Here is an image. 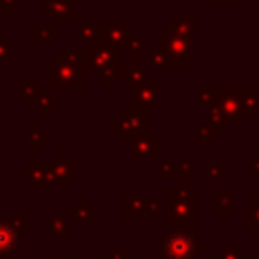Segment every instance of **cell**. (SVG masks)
I'll list each match as a JSON object with an SVG mask.
<instances>
[{
  "label": "cell",
  "mask_w": 259,
  "mask_h": 259,
  "mask_svg": "<svg viewBox=\"0 0 259 259\" xmlns=\"http://www.w3.org/2000/svg\"><path fill=\"white\" fill-rule=\"evenodd\" d=\"M28 233V217L0 219V259H12L20 237Z\"/></svg>",
  "instance_id": "8992f818"
},
{
  "label": "cell",
  "mask_w": 259,
  "mask_h": 259,
  "mask_svg": "<svg viewBox=\"0 0 259 259\" xmlns=\"http://www.w3.org/2000/svg\"><path fill=\"white\" fill-rule=\"evenodd\" d=\"M194 176H196V170H194L192 160L178 162V166H176V176H174V180L178 182V186H186L188 180H192Z\"/></svg>",
  "instance_id": "83f0119b"
},
{
  "label": "cell",
  "mask_w": 259,
  "mask_h": 259,
  "mask_svg": "<svg viewBox=\"0 0 259 259\" xmlns=\"http://www.w3.org/2000/svg\"><path fill=\"white\" fill-rule=\"evenodd\" d=\"M243 115H259V87H239Z\"/></svg>",
  "instance_id": "ac0fdd59"
},
{
  "label": "cell",
  "mask_w": 259,
  "mask_h": 259,
  "mask_svg": "<svg viewBox=\"0 0 259 259\" xmlns=\"http://www.w3.org/2000/svg\"><path fill=\"white\" fill-rule=\"evenodd\" d=\"M204 109H206V123L210 125V130L214 132V136H221L225 132V123H227L225 115L221 113V109L217 107V103L214 105H208Z\"/></svg>",
  "instance_id": "484cf974"
},
{
  "label": "cell",
  "mask_w": 259,
  "mask_h": 259,
  "mask_svg": "<svg viewBox=\"0 0 259 259\" xmlns=\"http://www.w3.org/2000/svg\"><path fill=\"white\" fill-rule=\"evenodd\" d=\"M162 206H168V227H182L194 231V206H196V190L190 186H174L160 198Z\"/></svg>",
  "instance_id": "7a4b0ae2"
},
{
  "label": "cell",
  "mask_w": 259,
  "mask_h": 259,
  "mask_svg": "<svg viewBox=\"0 0 259 259\" xmlns=\"http://www.w3.org/2000/svg\"><path fill=\"white\" fill-rule=\"evenodd\" d=\"M214 200H217V206H214V214L217 217H229L231 214V208H233V190L231 188H214Z\"/></svg>",
  "instance_id": "7402d4cb"
},
{
  "label": "cell",
  "mask_w": 259,
  "mask_h": 259,
  "mask_svg": "<svg viewBox=\"0 0 259 259\" xmlns=\"http://www.w3.org/2000/svg\"><path fill=\"white\" fill-rule=\"evenodd\" d=\"M2 148L4 146H2V136H0V160H2Z\"/></svg>",
  "instance_id": "f6af8a7d"
},
{
  "label": "cell",
  "mask_w": 259,
  "mask_h": 259,
  "mask_svg": "<svg viewBox=\"0 0 259 259\" xmlns=\"http://www.w3.org/2000/svg\"><path fill=\"white\" fill-rule=\"evenodd\" d=\"M10 10H12V6L6 0H0V12H10Z\"/></svg>",
  "instance_id": "60d3db41"
},
{
  "label": "cell",
  "mask_w": 259,
  "mask_h": 259,
  "mask_svg": "<svg viewBox=\"0 0 259 259\" xmlns=\"http://www.w3.org/2000/svg\"><path fill=\"white\" fill-rule=\"evenodd\" d=\"M249 160H251V170H249V176L251 180H259V152H249Z\"/></svg>",
  "instance_id": "ab89813d"
},
{
  "label": "cell",
  "mask_w": 259,
  "mask_h": 259,
  "mask_svg": "<svg viewBox=\"0 0 259 259\" xmlns=\"http://www.w3.org/2000/svg\"><path fill=\"white\" fill-rule=\"evenodd\" d=\"M6 2H8L10 6H12V4H20V0H6Z\"/></svg>",
  "instance_id": "ee69618b"
},
{
  "label": "cell",
  "mask_w": 259,
  "mask_h": 259,
  "mask_svg": "<svg viewBox=\"0 0 259 259\" xmlns=\"http://www.w3.org/2000/svg\"><path fill=\"white\" fill-rule=\"evenodd\" d=\"M59 259H77L75 255H59Z\"/></svg>",
  "instance_id": "7bdbcfd3"
},
{
  "label": "cell",
  "mask_w": 259,
  "mask_h": 259,
  "mask_svg": "<svg viewBox=\"0 0 259 259\" xmlns=\"http://www.w3.org/2000/svg\"><path fill=\"white\" fill-rule=\"evenodd\" d=\"M148 67L152 71H184L188 67L186 61L176 59L160 49H150L148 53Z\"/></svg>",
  "instance_id": "4fadbf2b"
},
{
  "label": "cell",
  "mask_w": 259,
  "mask_h": 259,
  "mask_svg": "<svg viewBox=\"0 0 259 259\" xmlns=\"http://www.w3.org/2000/svg\"><path fill=\"white\" fill-rule=\"evenodd\" d=\"M75 4L77 0H38V12L45 14L51 22H75Z\"/></svg>",
  "instance_id": "ba28073f"
},
{
  "label": "cell",
  "mask_w": 259,
  "mask_h": 259,
  "mask_svg": "<svg viewBox=\"0 0 259 259\" xmlns=\"http://www.w3.org/2000/svg\"><path fill=\"white\" fill-rule=\"evenodd\" d=\"M111 132L117 134L123 144H132L136 138L150 132V109L140 105H123L119 113L111 117Z\"/></svg>",
  "instance_id": "3957f363"
},
{
  "label": "cell",
  "mask_w": 259,
  "mask_h": 259,
  "mask_svg": "<svg viewBox=\"0 0 259 259\" xmlns=\"http://www.w3.org/2000/svg\"><path fill=\"white\" fill-rule=\"evenodd\" d=\"M158 150H160V136L152 134V132L136 138L130 144V152H132V160L134 162H142V160L158 162Z\"/></svg>",
  "instance_id": "30bf717a"
},
{
  "label": "cell",
  "mask_w": 259,
  "mask_h": 259,
  "mask_svg": "<svg viewBox=\"0 0 259 259\" xmlns=\"http://www.w3.org/2000/svg\"><path fill=\"white\" fill-rule=\"evenodd\" d=\"M87 85V69L51 59L47 63V87H75L83 89Z\"/></svg>",
  "instance_id": "5b68a950"
},
{
  "label": "cell",
  "mask_w": 259,
  "mask_h": 259,
  "mask_svg": "<svg viewBox=\"0 0 259 259\" xmlns=\"http://www.w3.org/2000/svg\"><path fill=\"white\" fill-rule=\"evenodd\" d=\"M241 221L251 229L253 235H259V196H253L249 200V206L241 210Z\"/></svg>",
  "instance_id": "44dd1931"
},
{
  "label": "cell",
  "mask_w": 259,
  "mask_h": 259,
  "mask_svg": "<svg viewBox=\"0 0 259 259\" xmlns=\"http://www.w3.org/2000/svg\"><path fill=\"white\" fill-rule=\"evenodd\" d=\"M130 55H132V65L121 71L119 81H121V87L123 89H130L132 91L134 87H138L140 83H144L148 79V69L142 65L140 53H130Z\"/></svg>",
  "instance_id": "5bb4252c"
},
{
  "label": "cell",
  "mask_w": 259,
  "mask_h": 259,
  "mask_svg": "<svg viewBox=\"0 0 259 259\" xmlns=\"http://www.w3.org/2000/svg\"><path fill=\"white\" fill-rule=\"evenodd\" d=\"M12 42L10 40H4L2 38V32H0V69L4 67V63L6 61H10L12 59Z\"/></svg>",
  "instance_id": "f35d334b"
},
{
  "label": "cell",
  "mask_w": 259,
  "mask_h": 259,
  "mask_svg": "<svg viewBox=\"0 0 259 259\" xmlns=\"http://www.w3.org/2000/svg\"><path fill=\"white\" fill-rule=\"evenodd\" d=\"M212 4H217V6H231L233 0H212Z\"/></svg>",
  "instance_id": "b9f144b4"
},
{
  "label": "cell",
  "mask_w": 259,
  "mask_h": 259,
  "mask_svg": "<svg viewBox=\"0 0 259 259\" xmlns=\"http://www.w3.org/2000/svg\"><path fill=\"white\" fill-rule=\"evenodd\" d=\"M55 59L75 67H85V51H59Z\"/></svg>",
  "instance_id": "1f68e13d"
},
{
  "label": "cell",
  "mask_w": 259,
  "mask_h": 259,
  "mask_svg": "<svg viewBox=\"0 0 259 259\" xmlns=\"http://www.w3.org/2000/svg\"><path fill=\"white\" fill-rule=\"evenodd\" d=\"M144 198H146V196L142 194V190H140V188H134V190L130 192V196L123 198V214H125V217H127V214H134V212L140 214V208H142Z\"/></svg>",
  "instance_id": "f1b7e54d"
},
{
  "label": "cell",
  "mask_w": 259,
  "mask_h": 259,
  "mask_svg": "<svg viewBox=\"0 0 259 259\" xmlns=\"http://www.w3.org/2000/svg\"><path fill=\"white\" fill-rule=\"evenodd\" d=\"M176 166H178V162H174V160H160L158 178H160V180H174V176H176Z\"/></svg>",
  "instance_id": "d6a6232c"
},
{
  "label": "cell",
  "mask_w": 259,
  "mask_h": 259,
  "mask_svg": "<svg viewBox=\"0 0 259 259\" xmlns=\"http://www.w3.org/2000/svg\"><path fill=\"white\" fill-rule=\"evenodd\" d=\"M160 208H162L160 200L144 198V202H142V208H140V214H142V217H156V214L160 212Z\"/></svg>",
  "instance_id": "8d00e7d4"
},
{
  "label": "cell",
  "mask_w": 259,
  "mask_h": 259,
  "mask_svg": "<svg viewBox=\"0 0 259 259\" xmlns=\"http://www.w3.org/2000/svg\"><path fill=\"white\" fill-rule=\"evenodd\" d=\"M158 87H160V79L158 77H148L144 83H140L138 87L132 89V99L130 105H140V107H152L158 103Z\"/></svg>",
  "instance_id": "8fae6325"
},
{
  "label": "cell",
  "mask_w": 259,
  "mask_h": 259,
  "mask_svg": "<svg viewBox=\"0 0 259 259\" xmlns=\"http://www.w3.org/2000/svg\"><path fill=\"white\" fill-rule=\"evenodd\" d=\"M219 93H221V87H198L196 89V103L202 107L214 105L219 101Z\"/></svg>",
  "instance_id": "f546056e"
},
{
  "label": "cell",
  "mask_w": 259,
  "mask_h": 259,
  "mask_svg": "<svg viewBox=\"0 0 259 259\" xmlns=\"http://www.w3.org/2000/svg\"><path fill=\"white\" fill-rule=\"evenodd\" d=\"M77 36L85 47L103 40V22H81L77 26Z\"/></svg>",
  "instance_id": "d6986e66"
},
{
  "label": "cell",
  "mask_w": 259,
  "mask_h": 259,
  "mask_svg": "<svg viewBox=\"0 0 259 259\" xmlns=\"http://www.w3.org/2000/svg\"><path fill=\"white\" fill-rule=\"evenodd\" d=\"M214 259H249V255H243L239 245H229L223 249V253L214 255Z\"/></svg>",
  "instance_id": "74e56055"
},
{
  "label": "cell",
  "mask_w": 259,
  "mask_h": 259,
  "mask_svg": "<svg viewBox=\"0 0 259 259\" xmlns=\"http://www.w3.org/2000/svg\"><path fill=\"white\" fill-rule=\"evenodd\" d=\"M202 249V245H196L192 231L182 227H170L160 239V259H194Z\"/></svg>",
  "instance_id": "277c9868"
},
{
  "label": "cell",
  "mask_w": 259,
  "mask_h": 259,
  "mask_svg": "<svg viewBox=\"0 0 259 259\" xmlns=\"http://www.w3.org/2000/svg\"><path fill=\"white\" fill-rule=\"evenodd\" d=\"M22 180H26L32 188H49L51 184V164L47 162H32L28 170H22Z\"/></svg>",
  "instance_id": "2e32d148"
},
{
  "label": "cell",
  "mask_w": 259,
  "mask_h": 259,
  "mask_svg": "<svg viewBox=\"0 0 259 259\" xmlns=\"http://www.w3.org/2000/svg\"><path fill=\"white\" fill-rule=\"evenodd\" d=\"M150 49H152V45H150V40L148 38H144L138 30H132V34H130V40H127V45H125V49L123 51H130V53H150Z\"/></svg>",
  "instance_id": "4316f807"
},
{
  "label": "cell",
  "mask_w": 259,
  "mask_h": 259,
  "mask_svg": "<svg viewBox=\"0 0 259 259\" xmlns=\"http://www.w3.org/2000/svg\"><path fill=\"white\" fill-rule=\"evenodd\" d=\"M85 69H91L93 77L103 81V87H111L113 81H119L123 71V51L111 47L105 40L87 45L85 49Z\"/></svg>",
  "instance_id": "6da1fadb"
},
{
  "label": "cell",
  "mask_w": 259,
  "mask_h": 259,
  "mask_svg": "<svg viewBox=\"0 0 259 259\" xmlns=\"http://www.w3.org/2000/svg\"><path fill=\"white\" fill-rule=\"evenodd\" d=\"M166 30L176 32V34H182V36H186V38L196 40V14H192V12L178 14L172 22H168V24H166Z\"/></svg>",
  "instance_id": "e0dca14e"
},
{
  "label": "cell",
  "mask_w": 259,
  "mask_h": 259,
  "mask_svg": "<svg viewBox=\"0 0 259 259\" xmlns=\"http://www.w3.org/2000/svg\"><path fill=\"white\" fill-rule=\"evenodd\" d=\"M36 107H38V113H42V115H57L59 101H57V97L53 93H49V87H40Z\"/></svg>",
  "instance_id": "603a6c76"
},
{
  "label": "cell",
  "mask_w": 259,
  "mask_h": 259,
  "mask_svg": "<svg viewBox=\"0 0 259 259\" xmlns=\"http://www.w3.org/2000/svg\"><path fill=\"white\" fill-rule=\"evenodd\" d=\"M67 214L73 217L77 223H83V225H93V212L91 208L87 206L85 198H77L73 206L67 208Z\"/></svg>",
  "instance_id": "d4e9b609"
},
{
  "label": "cell",
  "mask_w": 259,
  "mask_h": 259,
  "mask_svg": "<svg viewBox=\"0 0 259 259\" xmlns=\"http://www.w3.org/2000/svg\"><path fill=\"white\" fill-rule=\"evenodd\" d=\"M196 40L192 38H186L182 34H176V32H170V30H160L158 32V49L176 57V59H182L186 63L194 61L196 59V49H194Z\"/></svg>",
  "instance_id": "52a82bcc"
},
{
  "label": "cell",
  "mask_w": 259,
  "mask_h": 259,
  "mask_svg": "<svg viewBox=\"0 0 259 259\" xmlns=\"http://www.w3.org/2000/svg\"><path fill=\"white\" fill-rule=\"evenodd\" d=\"M202 172H204V178L206 180H219V178L225 176V166L221 162H206L204 168H202Z\"/></svg>",
  "instance_id": "836d02e7"
},
{
  "label": "cell",
  "mask_w": 259,
  "mask_h": 259,
  "mask_svg": "<svg viewBox=\"0 0 259 259\" xmlns=\"http://www.w3.org/2000/svg\"><path fill=\"white\" fill-rule=\"evenodd\" d=\"M28 136H30V152H38V148L49 142V134H45L38 123H30Z\"/></svg>",
  "instance_id": "4dcf8cb0"
},
{
  "label": "cell",
  "mask_w": 259,
  "mask_h": 259,
  "mask_svg": "<svg viewBox=\"0 0 259 259\" xmlns=\"http://www.w3.org/2000/svg\"><path fill=\"white\" fill-rule=\"evenodd\" d=\"M38 93H40V83L34 77H24L20 81V103L24 107L36 105L38 101Z\"/></svg>",
  "instance_id": "ffe728a7"
},
{
  "label": "cell",
  "mask_w": 259,
  "mask_h": 259,
  "mask_svg": "<svg viewBox=\"0 0 259 259\" xmlns=\"http://www.w3.org/2000/svg\"><path fill=\"white\" fill-rule=\"evenodd\" d=\"M49 233L51 235H59V241L65 243V235H67V223H65V219L53 217L49 221Z\"/></svg>",
  "instance_id": "e575fe53"
},
{
  "label": "cell",
  "mask_w": 259,
  "mask_h": 259,
  "mask_svg": "<svg viewBox=\"0 0 259 259\" xmlns=\"http://www.w3.org/2000/svg\"><path fill=\"white\" fill-rule=\"evenodd\" d=\"M28 38L32 40V42H38V40H42V42H55L57 38H59V28H57V24L55 22H45V24H40L36 30H32L30 34H28Z\"/></svg>",
  "instance_id": "cb8c5ba5"
},
{
  "label": "cell",
  "mask_w": 259,
  "mask_h": 259,
  "mask_svg": "<svg viewBox=\"0 0 259 259\" xmlns=\"http://www.w3.org/2000/svg\"><path fill=\"white\" fill-rule=\"evenodd\" d=\"M217 107L225 115V119L233 125H239L243 121V111H241V99H239V87H221Z\"/></svg>",
  "instance_id": "9c48e42d"
},
{
  "label": "cell",
  "mask_w": 259,
  "mask_h": 259,
  "mask_svg": "<svg viewBox=\"0 0 259 259\" xmlns=\"http://www.w3.org/2000/svg\"><path fill=\"white\" fill-rule=\"evenodd\" d=\"M194 138H196L198 142L212 144V142H214V132L210 130L208 123H196V125H194Z\"/></svg>",
  "instance_id": "d590c367"
},
{
  "label": "cell",
  "mask_w": 259,
  "mask_h": 259,
  "mask_svg": "<svg viewBox=\"0 0 259 259\" xmlns=\"http://www.w3.org/2000/svg\"><path fill=\"white\" fill-rule=\"evenodd\" d=\"M130 34H132L130 22H103V40L109 42L111 47L123 51L130 40Z\"/></svg>",
  "instance_id": "9a60e30c"
},
{
  "label": "cell",
  "mask_w": 259,
  "mask_h": 259,
  "mask_svg": "<svg viewBox=\"0 0 259 259\" xmlns=\"http://www.w3.org/2000/svg\"><path fill=\"white\" fill-rule=\"evenodd\" d=\"M75 174H77L75 162L69 160L65 152H59L57 162L51 164V184L53 186H59V188H65L67 186V180L75 178Z\"/></svg>",
  "instance_id": "7c38bea8"
}]
</instances>
